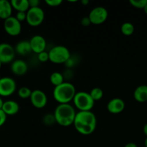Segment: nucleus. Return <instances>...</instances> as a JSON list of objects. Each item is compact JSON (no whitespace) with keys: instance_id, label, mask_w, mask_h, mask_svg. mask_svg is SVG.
Segmentation results:
<instances>
[{"instance_id":"nucleus-21","label":"nucleus","mask_w":147,"mask_h":147,"mask_svg":"<svg viewBox=\"0 0 147 147\" xmlns=\"http://www.w3.org/2000/svg\"><path fill=\"white\" fill-rule=\"evenodd\" d=\"M121 32L125 36H131L134 32V26L132 23L126 22L121 27Z\"/></svg>"},{"instance_id":"nucleus-8","label":"nucleus","mask_w":147,"mask_h":147,"mask_svg":"<svg viewBox=\"0 0 147 147\" xmlns=\"http://www.w3.org/2000/svg\"><path fill=\"white\" fill-rule=\"evenodd\" d=\"M4 28L9 35L16 37L21 33L22 24L20 21L17 20L15 17L11 16L4 20Z\"/></svg>"},{"instance_id":"nucleus-13","label":"nucleus","mask_w":147,"mask_h":147,"mask_svg":"<svg viewBox=\"0 0 147 147\" xmlns=\"http://www.w3.org/2000/svg\"><path fill=\"white\" fill-rule=\"evenodd\" d=\"M125 102L120 98H114L111 99L107 104V110L113 114H118L125 109Z\"/></svg>"},{"instance_id":"nucleus-19","label":"nucleus","mask_w":147,"mask_h":147,"mask_svg":"<svg viewBox=\"0 0 147 147\" xmlns=\"http://www.w3.org/2000/svg\"><path fill=\"white\" fill-rule=\"evenodd\" d=\"M10 2L12 6V8L17 10V11L27 12L30 8L29 0H11Z\"/></svg>"},{"instance_id":"nucleus-24","label":"nucleus","mask_w":147,"mask_h":147,"mask_svg":"<svg viewBox=\"0 0 147 147\" xmlns=\"http://www.w3.org/2000/svg\"><path fill=\"white\" fill-rule=\"evenodd\" d=\"M42 121L44 123V124L46 125V126H52L53 123L56 122L54 113L53 114H52V113H47V114L45 115L44 117H43Z\"/></svg>"},{"instance_id":"nucleus-18","label":"nucleus","mask_w":147,"mask_h":147,"mask_svg":"<svg viewBox=\"0 0 147 147\" xmlns=\"http://www.w3.org/2000/svg\"><path fill=\"white\" fill-rule=\"evenodd\" d=\"M14 49H15V52L17 54L23 56L27 55L30 54L31 52H32L30 41H27V40H22V41L19 42L16 45V47Z\"/></svg>"},{"instance_id":"nucleus-33","label":"nucleus","mask_w":147,"mask_h":147,"mask_svg":"<svg viewBox=\"0 0 147 147\" xmlns=\"http://www.w3.org/2000/svg\"><path fill=\"white\" fill-rule=\"evenodd\" d=\"M143 132H144V134L145 136H146V137H147V123H146V124H145L144 126Z\"/></svg>"},{"instance_id":"nucleus-22","label":"nucleus","mask_w":147,"mask_h":147,"mask_svg":"<svg viewBox=\"0 0 147 147\" xmlns=\"http://www.w3.org/2000/svg\"><path fill=\"white\" fill-rule=\"evenodd\" d=\"M89 93H90V95L91 96L92 98L94 100V101L101 100L102 98L103 97V90L100 88H93Z\"/></svg>"},{"instance_id":"nucleus-38","label":"nucleus","mask_w":147,"mask_h":147,"mask_svg":"<svg viewBox=\"0 0 147 147\" xmlns=\"http://www.w3.org/2000/svg\"><path fill=\"white\" fill-rule=\"evenodd\" d=\"M1 65H2V63H1V62L0 61V68H1Z\"/></svg>"},{"instance_id":"nucleus-6","label":"nucleus","mask_w":147,"mask_h":147,"mask_svg":"<svg viewBox=\"0 0 147 147\" xmlns=\"http://www.w3.org/2000/svg\"><path fill=\"white\" fill-rule=\"evenodd\" d=\"M45 20V12L40 7L30 8L27 11V24L31 27H37L43 22Z\"/></svg>"},{"instance_id":"nucleus-7","label":"nucleus","mask_w":147,"mask_h":147,"mask_svg":"<svg viewBox=\"0 0 147 147\" xmlns=\"http://www.w3.org/2000/svg\"><path fill=\"white\" fill-rule=\"evenodd\" d=\"M109 17L107 9L103 7H96L93 8L89 13L88 17L91 24L95 25H100L106 21Z\"/></svg>"},{"instance_id":"nucleus-23","label":"nucleus","mask_w":147,"mask_h":147,"mask_svg":"<svg viewBox=\"0 0 147 147\" xmlns=\"http://www.w3.org/2000/svg\"><path fill=\"white\" fill-rule=\"evenodd\" d=\"M32 93V90H31L29 88L26 87V86H23V87L20 88L18 90V92H17L19 97L22 99L30 98Z\"/></svg>"},{"instance_id":"nucleus-36","label":"nucleus","mask_w":147,"mask_h":147,"mask_svg":"<svg viewBox=\"0 0 147 147\" xmlns=\"http://www.w3.org/2000/svg\"><path fill=\"white\" fill-rule=\"evenodd\" d=\"M144 12L147 14V4H146V6H145L144 8Z\"/></svg>"},{"instance_id":"nucleus-14","label":"nucleus","mask_w":147,"mask_h":147,"mask_svg":"<svg viewBox=\"0 0 147 147\" xmlns=\"http://www.w3.org/2000/svg\"><path fill=\"white\" fill-rule=\"evenodd\" d=\"M27 70H28V65L24 60H17L11 63V71L16 76H24L27 73Z\"/></svg>"},{"instance_id":"nucleus-4","label":"nucleus","mask_w":147,"mask_h":147,"mask_svg":"<svg viewBox=\"0 0 147 147\" xmlns=\"http://www.w3.org/2000/svg\"><path fill=\"white\" fill-rule=\"evenodd\" d=\"M73 101L75 107L78 109L79 111H90L95 104L90 93L85 91L77 92Z\"/></svg>"},{"instance_id":"nucleus-5","label":"nucleus","mask_w":147,"mask_h":147,"mask_svg":"<svg viewBox=\"0 0 147 147\" xmlns=\"http://www.w3.org/2000/svg\"><path fill=\"white\" fill-rule=\"evenodd\" d=\"M48 53L50 61L55 64H65L71 57L70 50L63 45L54 46Z\"/></svg>"},{"instance_id":"nucleus-12","label":"nucleus","mask_w":147,"mask_h":147,"mask_svg":"<svg viewBox=\"0 0 147 147\" xmlns=\"http://www.w3.org/2000/svg\"><path fill=\"white\" fill-rule=\"evenodd\" d=\"M30 45H31L32 51L36 54H40L42 52L45 51L47 47V42L44 37L40 34L34 35L30 39Z\"/></svg>"},{"instance_id":"nucleus-1","label":"nucleus","mask_w":147,"mask_h":147,"mask_svg":"<svg viewBox=\"0 0 147 147\" xmlns=\"http://www.w3.org/2000/svg\"><path fill=\"white\" fill-rule=\"evenodd\" d=\"M74 127L79 134L85 136L90 135L97 127V119L91 111H78L75 119Z\"/></svg>"},{"instance_id":"nucleus-11","label":"nucleus","mask_w":147,"mask_h":147,"mask_svg":"<svg viewBox=\"0 0 147 147\" xmlns=\"http://www.w3.org/2000/svg\"><path fill=\"white\" fill-rule=\"evenodd\" d=\"M30 102L34 108L38 109L45 107L47 103V96L44 91L39 89L32 90Z\"/></svg>"},{"instance_id":"nucleus-30","label":"nucleus","mask_w":147,"mask_h":147,"mask_svg":"<svg viewBox=\"0 0 147 147\" xmlns=\"http://www.w3.org/2000/svg\"><path fill=\"white\" fill-rule=\"evenodd\" d=\"M7 115L2 110H0V127L4 124L7 120Z\"/></svg>"},{"instance_id":"nucleus-16","label":"nucleus","mask_w":147,"mask_h":147,"mask_svg":"<svg viewBox=\"0 0 147 147\" xmlns=\"http://www.w3.org/2000/svg\"><path fill=\"white\" fill-rule=\"evenodd\" d=\"M2 111L6 113L7 116H14L17 114L20 111V106L18 103L14 100H7V101H4Z\"/></svg>"},{"instance_id":"nucleus-37","label":"nucleus","mask_w":147,"mask_h":147,"mask_svg":"<svg viewBox=\"0 0 147 147\" xmlns=\"http://www.w3.org/2000/svg\"><path fill=\"white\" fill-rule=\"evenodd\" d=\"M144 146H145V147H147V137H146V139H145V142H144Z\"/></svg>"},{"instance_id":"nucleus-28","label":"nucleus","mask_w":147,"mask_h":147,"mask_svg":"<svg viewBox=\"0 0 147 147\" xmlns=\"http://www.w3.org/2000/svg\"><path fill=\"white\" fill-rule=\"evenodd\" d=\"M15 17L20 22L25 21L27 20V12H24V11H17Z\"/></svg>"},{"instance_id":"nucleus-10","label":"nucleus","mask_w":147,"mask_h":147,"mask_svg":"<svg viewBox=\"0 0 147 147\" xmlns=\"http://www.w3.org/2000/svg\"><path fill=\"white\" fill-rule=\"evenodd\" d=\"M15 49L8 43L0 44V61L2 64H7L13 61L15 56Z\"/></svg>"},{"instance_id":"nucleus-26","label":"nucleus","mask_w":147,"mask_h":147,"mask_svg":"<svg viewBox=\"0 0 147 147\" xmlns=\"http://www.w3.org/2000/svg\"><path fill=\"white\" fill-rule=\"evenodd\" d=\"M37 57L38 60H40L41 63H45V62L50 60V57H49V53L48 52L44 51L42 53H40L37 55Z\"/></svg>"},{"instance_id":"nucleus-25","label":"nucleus","mask_w":147,"mask_h":147,"mask_svg":"<svg viewBox=\"0 0 147 147\" xmlns=\"http://www.w3.org/2000/svg\"><path fill=\"white\" fill-rule=\"evenodd\" d=\"M129 3L134 7L137 9H143L147 4V0H130Z\"/></svg>"},{"instance_id":"nucleus-32","label":"nucleus","mask_w":147,"mask_h":147,"mask_svg":"<svg viewBox=\"0 0 147 147\" xmlns=\"http://www.w3.org/2000/svg\"><path fill=\"white\" fill-rule=\"evenodd\" d=\"M124 147H138V146L136 143H134V142H129V143L126 144Z\"/></svg>"},{"instance_id":"nucleus-35","label":"nucleus","mask_w":147,"mask_h":147,"mask_svg":"<svg viewBox=\"0 0 147 147\" xmlns=\"http://www.w3.org/2000/svg\"><path fill=\"white\" fill-rule=\"evenodd\" d=\"M81 4L84 6H87L89 4V1L88 0H82Z\"/></svg>"},{"instance_id":"nucleus-3","label":"nucleus","mask_w":147,"mask_h":147,"mask_svg":"<svg viewBox=\"0 0 147 147\" xmlns=\"http://www.w3.org/2000/svg\"><path fill=\"white\" fill-rule=\"evenodd\" d=\"M76 87L69 82H65L55 87L53 90V98L59 104L69 103L73 100L76 94Z\"/></svg>"},{"instance_id":"nucleus-2","label":"nucleus","mask_w":147,"mask_h":147,"mask_svg":"<svg viewBox=\"0 0 147 147\" xmlns=\"http://www.w3.org/2000/svg\"><path fill=\"white\" fill-rule=\"evenodd\" d=\"M74 107L70 103L58 104L54 111L56 122L60 126L67 127L73 125L76 116Z\"/></svg>"},{"instance_id":"nucleus-9","label":"nucleus","mask_w":147,"mask_h":147,"mask_svg":"<svg viewBox=\"0 0 147 147\" xmlns=\"http://www.w3.org/2000/svg\"><path fill=\"white\" fill-rule=\"evenodd\" d=\"M17 88L14 79L9 77L1 78L0 80V96L7 97L12 95Z\"/></svg>"},{"instance_id":"nucleus-20","label":"nucleus","mask_w":147,"mask_h":147,"mask_svg":"<svg viewBox=\"0 0 147 147\" xmlns=\"http://www.w3.org/2000/svg\"><path fill=\"white\" fill-rule=\"evenodd\" d=\"M50 81L55 87L61 85L65 82V77L63 74L59 72H54L50 75Z\"/></svg>"},{"instance_id":"nucleus-17","label":"nucleus","mask_w":147,"mask_h":147,"mask_svg":"<svg viewBox=\"0 0 147 147\" xmlns=\"http://www.w3.org/2000/svg\"><path fill=\"white\" fill-rule=\"evenodd\" d=\"M134 98L136 101L144 103L147 101V86L141 85L135 89L134 92Z\"/></svg>"},{"instance_id":"nucleus-34","label":"nucleus","mask_w":147,"mask_h":147,"mask_svg":"<svg viewBox=\"0 0 147 147\" xmlns=\"http://www.w3.org/2000/svg\"><path fill=\"white\" fill-rule=\"evenodd\" d=\"M4 103V101L2 100V98H0V110H2Z\"/></svg>"},{"instance_id":"nucleus-27","label":"nucleus","mask_w":147,"mask_h":147,"mask_svg":"<svg viewBox=\"0 0 147 147\" xmlns=\"http://www.w3.org/2000/svg\"><path fill=\"white\" fill-rule=\"evenodd\" d=\"M45 3L51 7H59L63 3L62 0H45Z\"/></svg>"},{"instance_id":"nucleus-29","label":"nucleus","mask_w":147,"mask_h":147,"mask_svg":"<svg viewBox=\"0 0 147 147\" xmlns=\"http://www.w3.org/2000/svg\"><path fill=\"white\" fill-rule=\"evenodd\" d=\"M80 24L83 27H88L89 25L91 24V22H90V19H89L88 16V17H84L80 21Z\"/></svg>"},{"instance_id":"nucleus-15","label":"nucleus","mask_w":147,"mask_h":147,"mask_svg":"<svg viewBox=\"0 0 147 147\" xmlns=\"http://www.w3.org/2000/svg\"><path fill=\"white\" fill-rule=\"evenodd\" d=\"M12 6L8 0H0V19L5 20L11 17Z\"/></svg>"},{"instance_id":"nucleus-39","label":"nucleus","mask_w":147,"mask_h":147,"mask_svg":"<svg viewBox=\"0 0 147 147\" xmlns=\"http://www.w3.org/2000/svg\"><path fill=\"white\" fill-rule=\"evenodd\" d=\"M1 76H0V80H1Z\"/></svg>"},{"instance_id":"nucleus-31","label":"nucleus","mask_w":147,"mask_h":147,"mask_svg":"<svg viewBox=\"0 0 147 147\" xmlns=\"http://www.w3.org/2000/svg\"><path fill=\"white\" fill-rule=\"evenodd\" d=\"M40 1L39 0H29V4H30V8H34V7H40Z\"/></svg>"}]
</instances>
